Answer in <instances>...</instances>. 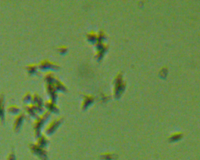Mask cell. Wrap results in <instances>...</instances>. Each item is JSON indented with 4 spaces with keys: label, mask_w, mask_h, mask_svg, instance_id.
<instances>
[{
    "label": "cell",
    "mask_w": 200,
    "mask_h": 160,
    "mask_svg": "<svg viewBox=\"0 0 200 160\" xmlns=\"http://www.w3.org/2000/svg\"><path fill=\"white\" fill-rule=\"evenodd\" d=\"M50 117V113L49 112H46V113H43L42 115L38 118L34 123V130H35V137H38L41 135V131L43 126L45 125V122L49 119Z\"/></svg>",
    "instance_id": "obj_1"
},
{
    "label": "cell",
    "mask_w": 200,
    "mask_h": 160,
    "mask_svg": "<svg viewBox=\"0 0 200 160\" xmlns=\"http://www.w3.org/2000/svg\"><path fill=\"white\" fill-rule=\"evenodd\" d=\"M38 68L43 71H45V70H58L60 69V66L56 63H53L49 60L45 59L39 63Z\"/></svg>",
    "instance_id": "obj_2"
},
{
    "label": "cell",
    "mask_w": 200,
    "mask_h": 160,
    "mask_svg": "<svg viewBox=\"0 0 200 160\" xmlns=\"http://www.w3.org/2000/svg\"><path fill=\"white\" fill-rule=\"evenodd\" d=\"M63 119L59 118V119H54L53 122H51L49 124V126L45 129V134L48 135H52L55 131H57V129L60 127V125L62 123Z\"/></svg>",
    "instance_id": "obj_3"
},
{
    "label": "cell",
    "mask_w": 200,
    "mask_h": 160,
    "mask_svg": "<svg viewBox=\"0 0 200 160\" xmlns=\"http://www.w3.org/2000/svg\"><path fill=\"white\" fill-rule=\"evenodd\" d=\"M45 88H46V92L48 93L49 97H50L51 101H53V102H56V101L57 100V98H58V95H57V90L56 89L54 85L50 84H46Z\"/></svg>",
    "instance_id": "obj_4"
},
{
    "label": "cell",
    "mask_w": 200,
    "mask_h": 160,
    "mask_svg": "<svg viewBox=\"0 0 200 160\" xmlns=\"http://www.w3.org/2000/svg\"><path fill=\"white\" fill-rule=\"evenodd\" d=\"M25 110L30 116L36 117L38 113H42V107H38L35 105H27L25 106Z\"/></svg>",
    "instance_id": "obj_5"
},
{
    "label": "cell",
    "mask_w": 200,
    "mask_h": 160,
    "mask_svg": "<svg viewBox=\"0 0 200 160\" xmlns=\"http://www.w3.org/2000/svg\"><path fill=\"white\" fill-rule=\"evenodd\" d=\"M25 119V116L23 114H20L17 116L16 117V119H14V132L18 133L20 129H21L22 125H23V121Z\"/></svg>",
    "instance_id": "obj_6"
},
{
    "label": "cell",
    "mask_w": 200,
    "mask_h": 160,
    "mask_svg": "<svg viewBox=\"0 0 200 160\" xmlns=\"http://www.w3.org/2000/svg\"><path fill=\"white\" fill-rule=\"evenodd\" d=\"M94 101H95V98L92 95H87L84 96V99L82 101V109L83 111H85L86 109H88L90 105H91L93 104Z\"/></svg>",
    "instance_id": "obj_7"
},
{
    "label": "cell",
    "mask_w": 200,
    "mask_h": 160,
    "mask_svg": "<svg viewBox=\"0 0 200 160\" xmlns=\"http://www.w3.org/2000/svg\"><path fill=\"white\" fill-rule=\"evenodd\" d=\"M45 106L46 107V109L49 111V113H58L60 112L58 107H57L55 102H53V101H48L45 103Z\"/></svg>",
    "instance_id": "obj_8"
},
{
    "label": "cell",
    "mask_w": 200,
    "mask_h": 160,
    "mask_svg": "<svg viewBox=\"0 0 200 160\" xmlns=\"http://www.w3.org/2000/svg\"><path fill=\"white\" fill-rule=\"evenodd\" d=\"M5 120V112H4V95H0V121L3 123Z\"/></svg>",
    "instance_id": "obj_9"
},
{
    "label": "cell",
    "mask_w": 200,
    "mask_h": 160,
    "mask_svg": "<svg viewBox=\"0 0 200 160\" xmlns=\"http://www.w3.org/2000/svg\"><path fill=\"white\" fill-rule=\"evenodd\" d=\"M37 143L40 147H45L48 145V144L49 143V140L46 137L43 136V135H40L39 137H37Z\"/></svg>",
    "instance_id": "obj_10"
},
{
    "label": "cell",
    "mask_w": 200,
    "mask_h": 160,
    "mask_svg": "<svg viewBox=\"0 0 200 160\" xmlns=\"http://www.w3.org/2000/svg\"><path fill=\"white\" fill-rule=\"evenodd\" d=\"M32 102H33V105H36V106H38V107H42L43 102H42V98L40 96L38 95V94H35L33 96H32Z\"/></svg>",
    "instance_id": "obj_11"
},
{
    "label": "cell",
    "mask_w": 200,
    "mask_h": 160,
    "mask_svg": "<svg viewBox=\"0 0 200 160\" xmlns=\"http://www.w3.org/2000/svg\"><path fill=\"white\" fill-rule=\"evenodd\" d=\"M53 85H54V87L56 88V89H57V91H60V92H66V87L64 85V84H63L60 80H59L57 79L56 81L54 82Z\"/></svg>",
    "instance_id": "obj_12"
},
{
    "label": "cell",
    "mask_w": 200,
    "mask_h": 160,
    "mask_svg": "<svg viewBox=\"0 0 200 160\" xmlns=\"http://www.w3.org/2000/svg\"><path fill=\"white\" fill-rule=\"evenodd\" d=\"M56 80H57V78L55 77V76L52 73H47L45 75V77H44V80H45L46 84H53L54 82L56 81Z\"/></svg>",
    "instance_id": "obj_13"
},
{
    "label": "cell",
    "mask_w": 200,
    "mask_h": 160,
    "mask_svg": "<svg viewBox=\"0 0 200 160\" xmlns=\"http://www.w3.org/2000/svg\"><path fill=\"white\" fill-rule=\"evenodd\" d=\"M87 40L89 43L91 44H96L98 41V38H97V34L95 33V32H90L87 35Z\"/></svg>",
    "instance_id": "obj_14"
},
{
    "label": "cell",
    "mask_w": 200,
    "mask_h": 160,
    "mask_svg": "<svg viewBox=\"0 0 200 160\" xmlns=\"http://www.w3.org/2000/svg\"><path fill=\"white\" fill-rule=\"evenodd\" d=\"M38 66L35 64H30L27 66V72L30 76H34L37 74Z\"/></svg>",
    "instance_id": "obj_15"
},
{
    "label": "cell",
    "mask_w": 200,
    "mask_h": 160,
    "mask_svg": "<svg viewBox=\"0 0 200 160\" xmlns=\"http://www.w3.org/2000/svg\"><path fill=\"white\" fill-rule=\"evenodd\" d=\"M7 110L9 113H11V114H13V115H17V113H19L20 108L15 105H12L8 107Z\"/></svg>",
    "instance_id": "obj_16"
},
{
    "label": "cell",
    "mask_w": 200,
    "mask_h": 160,
    "mask_svg": "<svg viewBox=\"0 0 200 160\" xmlns=\"http://www.w3.org/2000/svg\"><path fill=\"white\" fill-rule=\"evenodd\" d=\"M23 101L24 103H29V102H31V101H32V95H31V93H29V92L26 93L23 98Z\"/></svg>",
    "instance_id": "obj_17"
},
{
    "label": "cell",
    "mask_w": 200,
    "mask_h": 160,
    "mask_svg": "<svg viewBox=\"0 0 200 160\" xmlns=\"http://www.w3.org/2000/svg\"><path fill=\"white\" fill-rule=\"evenodd\" d=\"M58 53L61 55H65L67 53V48L64 45H62V46L59 47L58 48Z\"/></svg>",
    "instance_id": "obj_18"
}]
</instances>
